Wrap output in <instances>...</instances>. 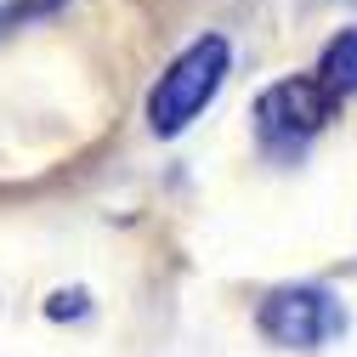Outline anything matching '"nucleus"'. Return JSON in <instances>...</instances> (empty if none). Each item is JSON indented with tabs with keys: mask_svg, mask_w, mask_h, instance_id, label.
Listing matches in <instances>:
<instances>
[{
	"mask_svg": "<svg viewBox=\"0 0 357 357\" xmlns=\"http://www.w3.org/2000/svg\"><path fill=\"white\" fill-rule=\"evenodd\" d=\"M255 329L284 351H318L335 335H346V306L324 284H284L261 301Z\"/></svg>",
	"mask_w": 357,
	"mask_h": 357,
	"instance_id": "7ed1b4c3",
	"label": "nucleus"
},
{
	"mask_svg": "<svg viewBox=\"0 0 357 357\" xmlns=\"http://www.w3.org/2000/svg\"><path fill=\"white\" fill-rule=\"evenodd\" d=\"M335 91L318 79V74H289V79H273L266 91L255 97L250 119H255V142L273 165H289L306 153V142L335 119Z\"/></svg>",
	"mask_w": 357,
	"mask_h": 357,
	"instance_id": "f257e3e1",
	"label": "nucleus"
},
{
	"mask_svg": "<svg viewBox=\"0 0 357 357\" xmlns=\"http://www.w3.org/2000/svg\"><path fill=\"white\" fill-rule=\"evenodd\" d=\"M52 318H79V312H85V289H63V295H52Z\"/></svg>",
	"mask_w": 357,
	"mask_h": 357,
	"instance_id": "423d86ee",
	"label": "nucleus"
},
{
	"mask_svg": "<svg viewBox=\"0 0 357 357\" xmlns=\"http://www.w3.org/2000/svg\"><path fill=\"white\" fill-rule=\"evenodd\" d=\"M227 63H233L227 40H221V34H199L193 46L159 74L153 91H148V125H153V137H182V130L215 102L221 79H227Z\"/></svg>",
	"mask_w": 357,
	"mask_h": 357,
	"instance_id": "f03ea898",
	"label": "nucleus"
},
{
	"mask_svg": "<svg viewBox=\"0 0 357 357\" xmlns=\"http://www.w3.org/2000/svg\"><path fill=\"white\" fill-rule=\"evenodd\" d=\"M63 6H68V0H0V34L17 29V23H34V17H52Z\"/></svg>",
	"mask_w": 357,
	"mask_h": 357,
	"instance_id": "39448f33",
	"label": "nucleus"
},
{
	"mask_svg": "<svg viewBox=\"0 0 357 357\" xmlns=\"http://www.w3.org/2000/svg\"><path fill=\"white\" fill-rule=\"evenodd\" d=\"M318 79L329 85L335 97H357V23L340 29L329 46H324V57H318Z\"/></svg>",
	"mask_w": 357,
	"mask_h": 357,
	"instance_id": "20e7f679",
	"label": "nucleus"
}]
</instances>
